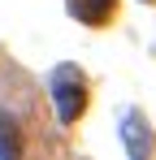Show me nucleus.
Segmentation results:
<instances>
[{
	"instance_id": "2",
	"label": "nucleus",
	"mask_w": 156,
	"mask_h": 160,
	"mask_svg": "<svg viewBox=\"0 0 156 160\" xmlns=\"http://www.w3.org/2000/svg\"><path fill=\"white\" fill-rule=\"evenodd\" d=\"M70 9H74L87 26H100L104 18H108V9H113V0H70Z\"/></svg>"
},
{
	"instance_id": "3",
	"label": "nucleus",
	"mask_w": 156,
	"mask_h": 160,
	"mask_svg": "<svg viewBox=\"0 0 156 160\" xmlns=\"http://www.w3.org/2000/svg\"><path fill=\"white\" fill-rule=\"evenodd\" d=\"M0 156H18V134H13V117L0 112Z\"/></svg>"
},
{
	"instance_id": "1",
	"label": "nucleus",
	"mask_w": 156,
	"mask_h": 160,
	"mask_svg": "<svg viewBox=\"0 0 156 160\" xmlns=\"http://www.w3.org/2000/svg\"><path fill=\"white\" fill-rule=\"evenodd\" d=\"M52 100H56V117L61 121H74L82 104H87V91H82V74L74 65H61L52 74Z\"/></svg>"
},
{
	"instance_id": "4",
	"label": "nucleus",
	"mask_w": 156,
	"mask_h": 160,
	"mask_svg": "<svg viewBox=\"0 0 156 160\" xmlns=\"http://www.w3.org/2000/svg\"><path fill=\"white\" fill-rule=\"evenodd\" d=\"M134 121H139V117H126V143H130V152H134V156H148V147H152V143L143 138V130H134Z\"/></svg>"
}]
</instances>
